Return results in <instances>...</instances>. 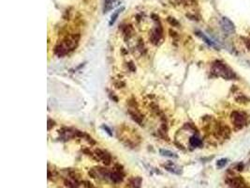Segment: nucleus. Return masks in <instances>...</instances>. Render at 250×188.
I'll list each match as a JSON object with an SVG mask.
<instances>
[{"instance_id":"1","label":"nucleus","mask_w":250,"mask_h":188,"mask_svg":"<svg viewBox=\"0 0 250 188\" xmlns=\"http://www.w3.org/2000/svg\"><path fill=\"white\" fill-rule=\"evenodd\" d=\"M80 40L79 35H72V36L68 37L65 39L61 43H59L55 46V53L58 57H63L67 55L68 53L71 50L75 49L78 45Z\"/></svg>"},{"instance_id":"2","label":"nucleus","mask_w":250,"mask_h":188,"mask_svg":"<svg viewBox=\"0 0 250 188\" xmlns=\"http://www.w3.org/2000/svg\"><path fill=\"white\" fill-rule=\"evenodd\" d=\"M212 73L216 76H220V77H223L228 80L235 77V74L233 73V70L221 61H216L213 64Z\"/></svg>"},{"instance_id":"3","label":"nucleus","mask_w":250,"mask_h":188,"mask_svg":"<svg viewBox=\"0 0 250 188\" xmlns=\"http://www.w3.org/2000/svg\"><path fill=\"white\" fill-rule=\"evenodd\" d=\"M231 122L236 128H242L246 123V115L239 111H234L231 114Z\"/></svg>"},{"instance_id":"4","label":"nucleus","mask_w":250,"mask_h":188,"mask_svg":"<svg viewBox=\"0 0 250 188\" xmlns=\"http://www.w3.org/2000/svg\"><path fill=\"white\" fill-rule=\"evenodd\" d=\"M220 23H221V27L225 33L230 35L235 31V26L233 25V23L229 18H227V17H223L221 21H220Z\"/></svg>"},{"instance_id":"5","label":"nucleus","mask_w":250,"mask_h":188,"mask_svg":"<svg viewBox=\"0 0 250 188\" xmlns=\"http://www.w3.org/2000/svg\"><path fill=\"white\" fill-rule=\"evenodd\" d=\"M162 37V28L160 26V25L156 27L153 30L151 36H150V40H151V43L155 45H157V43H159L160 39Z\"/></svg>"},{"instance_id":"6","label":"nucleus","mask_w":250,"mask_h":188,"mask_svg":"<svg viewBox=\"0 0 250 188\" xmlns=\"http://www.w3.org/2000/svg\"><path fill=\"white\" fill-rule=\"evenodd\" d=\"M95 153H96V155H97V159L98 160L102 161L106 164H110V163H111V156L108 153H107V152L98 149V150L95 151Z\"/></svg>"},{"instance_id":"7","label":"nucleus","mask_w":250,"mask_h":188,"mask_svg":"<svg viewBox=\"0 0 250 188\" xmlns=\"http://www.w3.org/2000/svg\"><path fill=\"white\" fill-rule=\"evenodd\" d=\"M164 167L165 168L168 170V171L170 172H172V173H174V174H180L182 172V170L179 167H177L175 166L174 164H171L170 163L169 164H164Z\"/></svg>"},{"instance_id":"8","label":"nucleus","mask_w":250,"mask_h":188,"mask_svg":"<svg viewBox=\"0 0 250 188\" xmlns=\"http://www.w3.org/2000/svg\"><path fill=\"white\" fill-rule=\"evenodd\" d=\"M114 7V0H103V12L106 13Z\"/></svg>"},{"instance_id":"9","label":"nucleus","mask_w":250,"mask_h":188,"mask_svg":"<svg viewBox=\"0 0 250 188\" xmlns=\"http://www.w3.org/2000/svg\"><path fill=\"white\" fill-rule=\"evenodd\" d=\"M125 10V8H124V7H122L121 9L116 10L114 11V12L112 13V17H111V20H110V22H109V25H110V26H112V25H114V23H115V21H116V19L118 18L119 14H120V13L122 12V10Z\"/></svg>"},{"instance_id":"10","label":"nucleus","mask_w":250,"mask_h":188,"mask_svg":"<svg viewBox=\"0 0 250 188\" xmlns=\"http://www.w3.org/2000/svg\"><path fill=\"white\" fill-rule=\"evenodd\" d=\"M110 176H111V180L112 181H114V183H120V181H122V180H123V176L118 171H114V172L111 173Z\"/></svg>"},{"instance_id":"11","label":"nucleus","mask_w":250,"mask_h":188,"mask_svg":"<svg viewBox=\"0 0 250 188\" xmlns=\"http://www.w3.org/2000/svg\"><path fill=\"white\" fill-rule=\"evenodd\" d=\"M159 153L162 156H166V157H171V158H177V154L175 152H172L171 151L168 150H164V149H160L159 150Z\"/></svg>"},{"instance_id":"12","label":"nucleus","mask_w":250,"mask_h":188,"mask_svg":"<svg viewBox=\"0 0 250 188\" xmlns=\"http://www.w3.org/2000/svg\"><path fill=\"white\" fill-rule=\"evenodd\" d=\"M189 143L192 147H194V148H197V147L201 146V140L197 136H193L189 139Z\"/></svg>"},{"instance_id":"13","label":"nucleus","mask_w":250,"mask_h":188,"mask_svg":"<svg viewBox=\"0 0 250 188\" xmlns=\"http://www.w3.org/2000/svg\"><path fill=\"white\" fill-rule=\"evenodd\" d=\"M197 35H198L199 37H200L202 40H203L207 44H209L210 46H213V47H216V44L214 43L213 40H211L210 39H208L203 33H201V32H199V31H198V32H197Z\"/></svg>"},{"instance_id":"14","label":"nucleus","mask_w":250,"mask_h":188,"mask_svg":"<svg viewBox=\"0 0 250 188\" xmlns=\"http://www.w3.org/2000/svg\"><path fill=\"white\" fill-rule=\"evenodd\" d=\"M129 114L131 115V117H132V119L137 122V123H139L140 125H141V120H142V117H141V115H140L139 113H137V112H132L131 110H129Z\"/></svg>"},{"instance_id":"15","label":"nucleus","mask_w":250,"mask_h":188,"mask_svg":"<svg viewBox=\"0 0 250 188\" xmlns=\"http://www.w3.org/2000/svg\"><path fill=\"white\" fill-rule=\"evenodd\" d=\"M227 163H228V159H226V158H223V159H220V160L217 161L216 166H217L218 167H223L226 166V164H227Z\"/></svg>"},{"instance_id":"16","label":"nucleus","mask_w":250,"mask_h":188,"mask_svg":"<svg viewBox=\"0 0 250 188\" xmlns=\"http://www.w3.org/2000/svg\"><path fill=\"white\" fill-rule=\"evenodd\" d=\"M168 22L171 23V25H172V26H179V23H178L174 18H171V17H169V18H168Z\"/></svg>"},{"instance_id":"17","label":"nucleus","mask_w":250,"mask_h":188,"mask_svg":"<svg viewBox=\"0 0 250 188\" xmlns=\"http://www.w3.org/2000/svg\"><path fill=\"white\" fill-rule=\"evenodd\" d=\"M102 128L104 129V130H106V131H107V133H108V134H110V136H112V134L111 130H110V129H109L108 127H107L106 125H102Z\"/></svg>"},{"instance_id":"18","label":"nucleus","mask_w":250,"mask_h":188,"mask_svg":"<svg viewBox=\"0 0 250 188\" xmlns=\"http://www.w3.org/2000/svg\"><path fill=\"white\" fill-rule=\"evenodd\" d=\"M128 67L130 68V70H131L132 72H134V70H136V68H135V67L133 66V63H132V62H130V63L128 64Z\"/></svg>"},{"instance_id":"19","label":"nucleus","mask_w":250,"mask_h":188,"mask_svg":"<svg viewBox=\"0 0 250 188\" xmlns=\"http://www.w3.org/2000/svg\"><path fill=\"white\" fill-rule=\"evenodd\" d=\"M246 47L248 49H250V40H246Z\"/></svg>"}]
</instances>
